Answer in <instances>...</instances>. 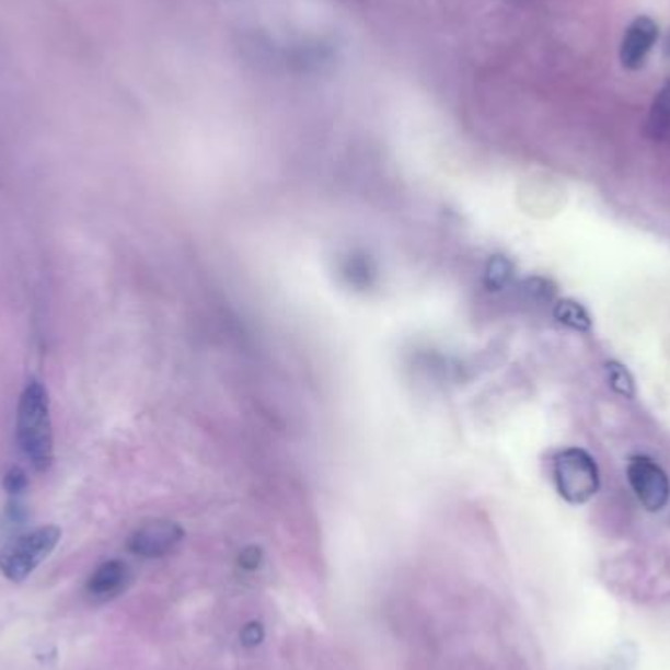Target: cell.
Instances as JSON below:
<instances>
[{
	"mask_svg": "<svg viewBox=\"0 0 670 670\" xmlns=\"http://www.w3.org/2000/svg\"><path fill=\"white\" fill-rule=\"evenodd\" d=\"M2 488L7 490L10 498H20L28 490V475L22 466H10L7 475L2 478Z\"/></svg>",
	"mask_w": 670,
	"mask_h": 670,
	"instance_id": "7c38bea8",
	"label": "cell"
},
{
	"mask_svg": "<svg viewBox=\"0 0 670 670\" xmlns=\"http://www.w3.org/2000/svg\"><path fill=\"white\" fill-rule=\"evenodd\" d=\"M238 565L240 568H243L245 573H255V570H259L261 565H263V551L257 545H250V547H245V550L240 553V557H238Z\"/></svg>",
	"mask_w": 670,
	"mask_h": 670,
	"instance_id": "5bb4252c",
	"label": "cell"
},
{
	"mask_svg": "<svg viewBox=\"0 0 670 670\" xmlns=\"http://www.w3.org/2000/svg\"><path fill=\"white\" fill-rule=\"evenodd\" d=\"M16 441L34 471L47 473L51 469L56 459L51 404L46 386L37 379H30L20 394Z\"/></svg>",
	"mask_w": 670,
	"mask_h": 670,
	"instance_id": "6da1fadb",
	"label": "cell"
},
{
	"mask_svg": "<svg viewBox=\"0 0 670 670\" xmlns=\"http://www.w3.org/2000/svg\"><path fill=\"white\" fill-rule=\"evenodd\" d=\"M659 36V28L649 16H637L625 30L622 47H620V59L625 69H639L649 56L655 42Z\"/></svg>",
	"mask_w": 670,
	"mask_h": 670,
	"instance_id": "52a82bcc",
	"label": "cell"
},
{
	"mask_svg": "<svg viewBox=\"0 0 670 670\" xmlns=\"http://www.w3.org/2000/svg\"><path fill=\"white\" fill-rule=\"evenodd\" d=\"M61 540L57 525H42L26 531L0 547V573L12 582H22L49 557Z\"/></svg>",
	"mask_w": 670,
	"mask_h": 670,
	"instance_id": "7a4b0ae2",
	"label": "cell"
},
{
	"mask_svg": "<svg viewBox=\"0 0 670 670\" xmlns=\"http://www.w3.org/2000/svg\"><path fill=\"white\" fill-rule=\"evenodd\" d=\"M130 585L131 568L120 558H112L103 563L101 567H96L93 575L89 577L84 585V594L94 604H104L124 594Z\"/></svg>",
	"mask_w": 670,
	"mask_h": 670,
	"instance_id": "8992f818",
	"label": "cell"
},
{
	"mask_svg": "<svg viewBox=\"0 0 670 670\" xmlns=\"http://www.w3.org/2000/svg\"><path fill=\"white\" fill-rule=\"evenodd\" d=\"M627 481L647 512H661L670 500V481L651 457L635 455L627 463Z\"/></svg>",
	"mask_w": 670,
	"mask_h": 670,
	"instance_id": "277c9868",
	"label": "cell"
},
{
	"mask_svg": "<svg viewBox=\"0 0 670 670\" xmlns=\"http://www.w3.org/2000/svg\"><path fill=\"white\" fill-rule=\"evenodd\" d=\"M265 635H267L265 625L257 620H252V622L243 625L242 632H240V643L245 649H255V647H259L261 643L265 642Z\"/></svg>",
	"mask_w": 670,
	"mask_h": 670,
	"instance_id": "4fadbf2b",
	"label": "cell"
},
{
	"mask_svg": "<svg viewBox=\"0 0 670 670\" xmlns=\"http://www.w3.org/2000/svg\"><path fill=\"white\" fill-rule=\"evenodd\" d=\"M555 486L568 504H587L600 490V471L590 453L580 447H568L553 463Z\"/></svg>",
	"mask_w": 670,
	"mask_h": 670,
	"instance_id": "3957f363",
	"label": "cell"
},
{
	"mask_svg": "<svg viewBox=\"0 0 670 670\" xmlns=\"http://www.w3.org/2000/svg\"><path fill=\"white\" fill-rule=\"evenodd\" d=\"M553 316L558 324L570 327L575 332H590L592 330V317L588 314L587 308L582 307L577 300L563 298L553 308Z\"/></svg>",
	"mask_w": 670,
	"mask_h": 670,
	"instance_id": "9c48e42d",
	"label": "cell"
},
{
	"mask_svg": "<svg viewBox=\"0 0 670 670\" xmlns=\"http://www.w3.org/2000/svg\"><path fill=\"white\" fill-rule=\"evenodd\" d=\"M605 379L610 389L624 396V398H633L635 396V381H633L632 372L625 365L617 361H608L604 367Z\"/></svg>",
	"mask_w": 670,
	"mask_h": 670,
	"instance_id": "30bf717a",
	"label": "cell"
},
{
	"mask_svg": "<svg viewBox=\"0 0 670 670\" xmlns=\"http://www.w3.org/2000/svg\"><path fill=\"white\" fill-rule=\"evenodd\" d=\"M513 277V267L510 261L503 257V255H496L493 259L488 261V267H486V285L490 290H503Z\"/></svg>",
	"mask_w": 670,
	"mask_h": 670,
	"instance_id": "8fae6325",
	"label": "cell"
},
{
	"mask_svg": "<svg viewBox=\"0 0 670 670\" xmlns=\"http://www.w3.org/2000/svg\"><path fill=\"white\" fill-rule=\"evenodd\" d=\"M185 540V530L177 521H146L128 540V550L140 558H163L177 550Z\"/></svg>",
	"mask_w": 670,
	"mask_h": 670,
	"instance_id": "5b68a950",
	"label": "cell"
},
{
	"mask_svg": "<svg viewBox=\"0 0 670 670\" xmlns=\"http://www.w3.org/2000/svg\"><path fill=\"white\" fill-rule=\"evenodd\" d=\"M645 131L652 141L670 140V79L652 99Z\"/></svg>",
	"mask_w": 670,
	"mask_h": 670,
	"instance_id": "ba28073f",
	"label": "cell"
}]
</instances>
